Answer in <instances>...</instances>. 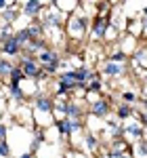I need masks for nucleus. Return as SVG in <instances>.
<instances>
[{
    "mask_svg": "<svg viewBox=\"0 0 147 158\" xmlns=\"http://www.w3.org/2000/svg\"><path fill=\"white\" fill-rule=\"evenodd\" d=\"M55 101L49 93L40 91L32 97V116H34V122L36 127H42L46 129L50 124H55Z\"/></svg>",
    "mask_w": 147,
    "mask_h": 158,
    "instance_id": "f257e3e1",
    "label": "nucleus"
},
{
    "mask_svg": "<svg viewBox=\"0 0 147 158\" xmlns=\"http://www.w3.org/2000/svg\"><path fill=\"white\" fill-rule=\"evenodd\" d=\"M90 25H93V19L86 15L80 6L76 9V11L67 17V21H65V36L72 38V40H84L88 34H90Z\"/></svg>",
    "mask_w": 147,
    "mask_h": 158,
    "instance_id": "f03ea898",
    "label": "nucleus"
},
{
    "mask_svg": "<svg viewBox=\"0 0 147 158\" xmlns=\"http://www.w3.org/2000/svg\"><path fill=\"white\" fill-rule=\"evenodd\" d=\"M109 17H95L93 19V25H90V42H103L107 38V32H109Z\"/></svg>",
    "mask_w": 147,
    "mask_h": 158,
    "instance_id": "7ed1b4c3",
    "label": "nucleus"
},
{
    "mask_svg": "<svg viewBox=\"0 0 147 158\" xmlns=\"http://www.w3.org/2000/svg\"><path fill=\"white\" fill-rule=\"evenodd\" d=\"M124 74H126V63H116L109 59L99 63V76L101 78H122Z\"/></svg>",
    "mask_w": 147,
    "mask_h": 158,
    "instance_id": "20e7f679",
    "label": "nucleus"
},
{
    "mask_svg": "<svg viewBox=\"0 0 147 158\" xmlns=\"http://www.w3.org/2000/svg\"><path fill=\"white\" fill-rule=\"evenodd\" d=\"M145 127H143V122L141 120H126L124 122V139L128 141V143H135L137 139H141V137H145Z\"/></svg>",
    "mask_w": 147,
    "mask_h": 158,
    "instance_id": "39448f33",
    "label": "nucleus"
},
{
    "mask_svg": "<svg viewBox=\"0 0 147 158\" xmlns=\"http://www.w3.org/2000/svg\"><path fill=\"white\" fill-rule=\"evenodd\" d=\"M88 112H90V116H95V118H99V120H107L111 116V103L107 101V99H103V97H99L95 103H90V108H88Z\"/></svg>",
    "mask_w": 147,
    "mask_h": 158,
    "instance_id": "423d86ee",
    "label": "nucleus"
},
{
    "mask_svg": "<svg viewBox=\"0 0 147 158\" xmlns=\"http://www.w3.org/2000/svg\"><path fill=\"white\" fill-rule=\"evenodd\" d=\"M44 9H46L44 2H40V0H30V2H25L23 6H21V15L27 17V19H40V15L44 13Z\"/></svg>",
    "mask_w": 147,
    "mask_h": 158,
    "instance_id": "0eeeda50",
    "label": "nucleus"
},
{
    "mask_svg": "<svg viewBox=\"0 0 147 158\" xmlns=\"http://www.w3.org/2000/svg\"><path fill=\"white\" fill-rule=\"evenodd\" d=\"M82 146H84V150L88 152V154H97L99 150H101V143H103V139H101V135L99 133H93V131H88L86 129L84 131V137H82Z\"/></svg>",
    "mask_w": 147,
    "mask_h": 158,
    "instance_id": "6e6552de",
    "label": "nucleus"
},
{
    "mask_svg": "<svg viewBox=\"0 0 147 158\" xmlns=\"http://www.w3.org/2000/svg\"><path fill=\"white\" fill-rule=\"evenodd\" d=\"M109 23H111V27H113L116 32H126L130 21H128L126 11H122V9H113V13H111V17H109Z\"/></svg>",
    "mask_w": 147,
    "mask_h": 158,
    "instance_id": "1a4fd4ad",
    "label": "nucleus"
},
{
    "mask_svg": "<svg viewBox=\"0 0 147 158\" xmlns=\"http://www.w3.org/2000/svg\"><path fill=\"white\" fill-rule=\"evenodd\" d=\"M23 53V47L15 40V38H11V40H6L4 44H0V55H4V57H19Z\"/></svg>",
    "mask_w": 147,
    "mask_h": 158,
    "instance_id": "9d476101",
    "label": "nucleus"
},
{
    "mask_svg": "<svg viewBox=\"0 0 147 158\" xmlns=\"http://www.w3.org/2000/svg\"><path fill=\"white\" fill-rule=\"evenodd\" d=\"M6 95H9V99L11 101H15L17 106H25V91L21 85H13V82H9V86H6Z\"/></svg>",
    "mask_w": 147,
    "mask_h": 158,
    "instance_id": "9b49d317",
    "label": "nucleus"
},
{
    "mask_svg": "<svg viewBox=\"0 0 147 158\" xmlns=\"http://www.w3.org/2000/svg\"><path fill=\"white\" fill-rule=\"evenodd\" d=\"M46 49H49L46 38H44V36H38V38H32L23 51H25V53H32V55H40L42 51H46Z\"/></svg>",
    "mask_w": 147,
    "mask_h": 158,
    "instance_id": "f8f14e48",
    "label": "nucleus"
},
{
    "mask_svg": "<svg viewBox=\"0 0 147 158\" xmlns=\"http://www.w3.org/2000/svg\"><path fill=\"white\" fill-rule=\"evenodd\" d=\"M137 42H139V38L130 36V34L126 32V36L118 42V47H120V51H122V53H126L128 57H133V55H135V51H137Z\"/></svg>",
    "mask_w": 147,
    "mask_h": 158,
    "instance_id": "ddd939ff",
    "label": "nucleus"
},
{
    "mask_svg": "<svg viewBox=\"0 0 147 158\" xmlns=\"http://www.w3.org/2000/svg\"><path fill=\"white\" fill-rule=\"evenodd\" d=\"M113 116H116L120 122H126V120H130V118L135 116V108H133L130 103H124V101H120V106L113 110Z\"/></svg>",
    "mask_w": 147,
    "mask_h": 158,
    "instance_id": "4468645a",
    "label": "nucleus"
},
{
    "mask_svg": "<svg viewBox=\"0 0 147 158\" xmlns=\"http://www.w3.org/2000/svg\"><path fill=\"white\" fill-rule=\"evenodd\" d=\"M82 116H84L82 106H80L78 101L70 99V101H67V108H65V118H72V120H82Z\"/></svg>",
    "mask_w": 147,
    "mask_h": 158,
    "instance_id": "2eb2a0df",
    "label": "nucleus"
},
{
    "mask_svg": "<svg viewBox=\"0 0 147 158\" xmlns=\"http://www.w3.org/2000/svg\"><path fill=\"white\" fill-rule=\"evenodd\" d=\"M97 76H99L97 70H93V68H88V65H82V68L76 70V82H90V80L97 78Z\"/></svg>",
    "mask_w": 147,
    "mask_h": 158,
    "instance_id": "dca6fc26",
    "label": "nucleus"
},
{
    "mask_svg": "<svg viewBox=\"0 0 147 158\" xmlns=\"http://www.w3.org/2000/svg\"><path fill=\"white\" fill-rule=\"evenodd\" d=\"M44 139H46L44 129H42V127H34V135H32V141H30V152L36 154L38 150H40V146L44 143Z\"/></svg>",
    "mask_w": 147,
    "mask_h": 158,
    "instance_id": "f3484780",
    "label": "nucleus"
},
{
    "mask_svg": "<svg viewBox=\"0 0 147 158\" xmlns=\"http://www.w3.org/2000/svg\"><path fill=\"white\" fill-rule=\"evenodd\" d=\"M57 59H61V53L57 49H46V51H42L40 55H38V63L44 68V65H49V63H53V61H57Z\"/></svg>",
    "mask_w": 147,
    "mask_h": 158,
    "instance_id": "a211bd4d",
    "label": "nucleus"
},
{
    "mask_svg": "<svg viewBox=\"0 0 147 158\" xmlns=\"http://www.w3.org/2000/svg\"><path fill=\"white\" fill-rule=\"evenodd\" d=\"M0 21L2 23H17L19 21V6L15 4V6H9V9H4V11L0 13Z\"/></svg>",
    "mask_w": 147,
    "mask_h": 158,
    "instance_id": "6ab92c4d",
    "label": "nucleus"
},
{
    "mask_svg": "<svg viewBox=\"0 0 147 158\" xmlns=\"http://www.w3.org/2000/svg\"><path fill=\"white\" fill-rule=\"evenodd\" d=\"M130 152L135 158H147V137H141L135 143H130Z\"/></svg>",
    "mask_w": 147,
    "mask_h": 158,
    "instance_id": "aec40b11",
    "label": "nucleus"
},
{
    "mask_svg": "<svg viewBox=\"0 0 147 158\" xmlns=\"http://www.w3.org/2000/svg\"><path fill=\"white\" fill-rule=\"evenodd\" d=\"M109 152H118V154H124V152H130V143L124 139V137H118V139H111L109 146H107Z\"/></svg>",
    "mask_w": 147,
    "mask_h": 158,
    "instance_id": "412c9836",
    "label": "nucleus"
},
{
    "mask_svg": "<svg viewBox=\"0 0 147 158\" xmlns=\"http://www.w3.org/2000/svg\"><path fill=\"white\" fill-rule=\"evenodd\" d=\"M13 38H15V40H17V42L25 49V47H27V42L34 38V34L30 32V27H27V25H23V27H19V30L15 32V36H13Z\"/></svg>",
    "mask_w": 147,
    "mask_h": 158,
    "instance_id": "4be33fe9",
    "label": "nucleus"
},
{
    "mask_svg": "<svg viewBox=\"0 0 147 158\" xmlns=\"http://www.w3.org/2000/svg\"><path fill=\"white\" fill-rule=\"evenodd\" d=\"M78 2H80V0H53V4H55L59 11H63L65 15H67V13L72 15V13L78 9Z\"/></svg>",
    "mask_w": 147,
    "mask_h": 158,
    "instance_id": "5701e85b",
    "label": "nucleus"
},
{
    "mask_svg": "<svg viewBox=\"0 0 147 158\" xmlns=\"http://www.w3.org/2000/svg\"><path fill=\"white\" fill-rule=\"evenodd\" d=\"M84 131H86V124L82 120H72V118H67V137H74V135L84 133Z\"/></svg>",
    "mask_w": 147,
    "mask_h": 158,
    "instance_id": "b1692460",
    "label": "nucleus"
},
{
    "mask_svg": "<svg viewBox=\"0 0 147 158\" xmlns=\"http://www.w3.org/2000/svg\"><path fill=\"white\" fill-rule=\"evenodd\" d=\"M15 65H17V63H13L9 57H0V78H6V80H9V76H11Z\"/></svg>",
    "mask_w": 147,
    "mask_h": 158,
    "instance_id": "393cba45",
    "label": "nucleus"
},
{
    "mask_svg": "<svg viewBox=\"0 0 147 158\" xmlns=\"http://www.w3.org/2000/svg\"><path fill=\"white\" fill-rule=\"evenodd\" d=\"M133 65H143L147 68V47H139L135 51V55H133Z\"/></svg>",
    "mask_w": 147,
    "mask_h": 158,
    "instance_id": "a878e982",
    "label": "nucleus"
},
{
    "mask_svg": "<svg viewBox=\"0 0 147 158\" xmlns=\"http://www.w3.org/2000/svg\"><path fill=\"white\" fill-rule=\"evenodd\" d=\"M15 25H11V23H2L0 25V44H4L6 40H11L13 36H15Z\"/></svg>",
    "mask_w": 147,
    "mask_h": 158,
    "instance_id": "bb28decb",
    "label": "nucleus"
},
{
    "mask_svg": "<svg viewBox=\"0 0 147 158\" xmlns=\"http://www.w3.org/2000/svg\"><path fill=\"white\" fill-rule=\"evenodd\" d=\"M120 101H124V103H137L139 101V93L137 91H133V89H126V91H122L120 93Z\"/></svg>",
    "mask_w": 147,
    "mask_h": 158,
    "instance_id": "cd10ccee",
    "label": "nucleus"
},
{
    "mask_svg": "<svg viewBox=\"0 0 147 158\" xmlns=\"http://www.w3.org/2000/svg\"><path fill=\"white\" fill-rule=\"evenodd\" d=\"M105 91V85H103V78L101 76H97V78H93L90 82H88V93H103Z\"/></svg>",
    "mask_w": 147,
    "mask_h": 158,
    "instance_id": "c85d7f7f",
    "label": "nucleus"
},
{
    "mask_svg": "<svg viewBox=\"0 0 147 158\" xmlns=\"http://www.w3.org/2000/svg\"><path fill=\"white\" fill-rule=\"evenodd\" d=\"M23 80H25L23 70H21L19 65H15V68H13V72H11V76H9V82H13V85H21Z\"/></svg>",
    "mask_w": 147,
    "mask_h": 158,
    "instance_id": "c756f323",
    "label": "nucleus"
},
{
    "mask_svg": "<svg viewBox=\"0 0 147 158\" xmlns=\"http://www.w3.org/2000/svg\"><path fill=\"white\" fill-rule=\"evenodd\" d=\"M107 59H109V61H116V63H126V61H128V55H126V53H122L120 49H116L111 55H107Z\"/></svg>",
    "mask_w": 147,
    "mask_h": 158,
    "instance_id": "7c9ffc66",
    "label": "nucleus"
},
{
    "mask_svg": "<svg viewBox=\"0 0 147 158\" xmlns=\"http://www.w3.org/2000/svg\"><path fill=\"white\" fill-rule=\"evenodd\" d=\"M13 148L9 141H0V158H11Z\"/></svg>",
    "mask_w": 147,
    "mask_h": 158,
    "instance_id": "2f4dec72",
    "label": "nucleus"
},
{
    "mask_svg": "<svg viewBox=\"0 0 147 158\" xmlns=\"http://www.w3.org/2000/svg\"><path fill=\"white\" fill-rule=\"evenodd\" d=\"M0 141H9V124L0 120Z\"/></svg>",
    "mask_w": 147,
    "mask_h": 158,
    "instance_id": "473e14b6",
    "label": "nucleus"
},
{
    "mask_svg": "<svg viewBox=\"0 0 147 158\" xmlns=\"http://www.w3.org/2000/svg\"><path fill=\"white\" fill-rule=\"evenodd\" d=\"M15 4H17V0H0V13L9 6H15Z\"/></svg>",
    "mask_w": 147,
    "mask_h": 158,
    "instance_id": "72a5a7b5",
    "label": "nucleus"
},
{
    "mask_svg": "<svg viewBox=\"0 0 147 158\" xmlns=\"http://www.w3.org/2000/svg\"><path fill=\"white\" fill-rule=\"evenodd\" d=\"M139 120L143 122V127L147 129V112H139Z\"/></svg>",
    "mask_w": 147,
    "mask_h": 158,
    "instance_id": "f704fd0d",
    "label": "nucleus"
},
{
    "mask_svg": "<svg viewBox=\"0 0 147 158\" xmlns=\"http://www.w3.org/2000/svg\"><path fill=\"white\" fill-rule=\"evenodd\" d=\"M19 158H36V154H34V152H30V150H25V152L19 154Z\"/></svg>",
    "mask_w": 147,
    "mask_h": 158,
    "instance_id": "c9c22d12",
    "label": "nucleus"
},
{
    "mask_svg": "<svg viewBox=\"0 0 147 158\" xmlns=\"http://www.w3.org/2000/svg\"><path fill=\"white\" fill-rule=\"evenodd\" d=\"M141 25H143V38H147V17H141Z\"/></svg>",
    "mask_w": 147,
    "mask_h": 158,
    "instance_id": "e433bc0d",
    "label": "nucleus"
},
{
    "mask_svg": "<svg viewBox=\"0 0 147 158\" xmlns=\"http://www.w3.org/2000/svg\"><path fill=\"white\" fill-rule=\"evenodd\" d=\"M141 17H147V6H143V9H141Z\"/></svg>",
    "mask_w": 147,
    "mask_h": 158,
    "instance_id": "4c0bfd02",
    "label": "nucleus"
},
{
    "mask_svg": "<svg viewBox=\"0 0 147 158\" xmlns=\"http://www.w3.org/2000/svg\"><path fill=\"white\" fill-rule=\"evenodd\" d=\"M40 2H46V0H40Z\"/></svg>",
    "mask_w": 147,
    "mask_h": 158,
    "instance_id": "58836bf2",
    "label": "nucleus"
},
{
    "mask_svg": "<svg viewBox=\"0 0 147 158\" xmlns=\"http://www.w3.org/2000/svg\"><path fill=\"white\" fill-rule=\"evenodd\" d=\"M84 2H90V0H84Z\"/></svg>",
    "mask_w": 147,
    "mask_h": 158,
    "instance_id": "ea45409f",
    "label": "nucleus"
},
{
    "mask_svg": "<svg viewBox=\"0 0 147 158\" xmlns=\"http://www.w3.org/2000/svg\"><path fill=\"white\" fill-rule=\"evenodd\" d=\"M0 80H2V78H0Z\"/></svg>",
    "mask_w": 147,
    "mask_h": 158,
    "instance_id": "a19ab883",
    "label": "nucleus"
}]
</instances>
